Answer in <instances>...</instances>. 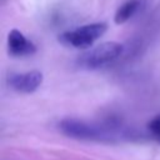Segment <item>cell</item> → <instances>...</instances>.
<instances>
[{
  "label": "cell",
  "mask_w": 160,
  "mask_h": 160,
  "mask_svg": "<svg viewBox=\"0 0 160 160\" xmlns=\"http://www.w3.org/2000/svg\"><path fill=\"white\" fill-rule=\"evenodd\" d=\"M59 130L72 139L88 140V141H101L112 142L118 140L119 132L114 128L104 126L94 122H88L80 119L68 118L59 122Z\"/></svg>",
  "instance_id": "obj_1"
},
{
  "label": "cell",
  "mask_w": 160,
  "mask_h": 160,
  "mask_svg": "<svg viewBox=\"0 0 160 160\" xmlns=\"http://www.w3.org/2000/svg\"><path fill=\"white\" fill-rule=\"evenodd\" d=\"M108 26L104 22H94L79 26L59 35V41L69 48L89 49L99 38H101Z\"/></svg>",
  "instance_id": "obj_2"
},
{
  "label": "cell",
  "mask_w": 160,
  "mask_h": 160,
  "mask_svg": "<svg viewBox=\"0 0 160 160\" xmlns=\"http://www.w3.org/2000/svg\"><path fill=\"white\" fill-rule=\"evenodd\" d=\"M122 52V45L115 41H108L84 52L78 59V65L84 69H98L114 61Z\"/></svg>",
  "instance_id": "obj_3"
},
{
  "label": "cell",
  "mask_w": 160,
  "mask_h": 160,
  "mask_svg": "<svg viewBox=\"0 0 160 160\" xmlns=\"http://www.w3.org/2000/svg\"><path fill=\"white\" fill-rule=\"evenodd\" d=\"M6 82L10 89L21 94L34 92L42 82V74L38 70L28 72H10Z\"/></svg>",
  "instance_id": "obj_4"
},
{
  "label": "cell",
  "mask_w": 160,
  "mask_h": 160,
  "mask_svg": "<svg viewBox=\"0 0 160 160\" xmlns=\"http://www.w3.org/2000/svg\"><path fill=\"white\" fill-rule=\"evenodd\" d=\"M8 50L11 56H28L36 51V45L20 30L12 29L8 35Z\"/></svg>",
  "instance_id": "obj_5"
},
{
  "label": "cell",
  "mask_w": 160,
  "mask_h": 160,
  "mask_svg": "<svg viewBox=\"0 0 160 160\" xmlns=\"http://www.w3.org/2000/svg\"><path fill=\"white\" fill-rule=\"evenodd\" d=\"M140 2H141V0H128V1H125L116 10L115 16H114V21L116 24H124V22H126L139 10Z\"/></svg>",
  "instance_id": "obj_6"
},
{
  "label": "cell",
  "mask_w": 160,
  "mask_h": 160,
  "mask_svg": "<svg viewBox=\"0 0 160 160\" xmlns=\"http://www.w3.org/2000/svg\"><path fill=\"white\" fill-rule=\"evenodd\" d=\"M148 130L150 131V134L158 139H160V115L152 118L149 122H148Z\"/></svg>",
  "instance_id": "obj_7"
}]
</instances>
